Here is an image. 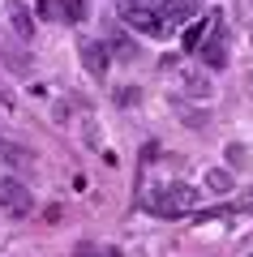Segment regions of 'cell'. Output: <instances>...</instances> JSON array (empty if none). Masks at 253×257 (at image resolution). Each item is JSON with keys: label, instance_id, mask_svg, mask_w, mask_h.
Instances as JSON below:
<instances>
[{"label": "cell", "instance_id": "7a4b0ae2", "mask_svg": "<svg viewBox=\"0 0 253 257\" xmlns=\"http://www.w3.org/2000/svg\"><path fill=\"white\" fill-rule=\"evenodd\" d=\"M0 210L9 214V219H26L35 210V193L18 180V176H5L0 180Z\"/></svg>", "mask_w": 253, "mask_h": 257}, {"label": "cell", "instance_id": "7c38bea8", "mask_svg": "<svg viewBox=\"0 0 253 257\" xmlns=\"http://www.w3.org/2000/svg\"><path fill=\"white\" fill-rule=\"evenodd\" d=\"M163 5H167V9H176V5H185V0H163Z\"/></svg>", "mask_w": 253, "mask_h": 257}, {"label": "cell", "instance_id": "6da1fadb", "mask_svg": "<svg viewBox=\"0 0 253 257\" xmlns=\"http://www.w3.org/2000/svg\"><path fill=\"white\" fill-rule=\"evenodd\" d=\"M198 197L202 193L193 189V184L176 180V184H163V189L150 193V210L163 214V219H176V214H193L198 210Z\"/></svg>", "mask_w": 253, "mask_h": 257}, {"label": "cell", "instance_id": "9c48e42d", "mask_svg": "<svg viewBox=\"0 0 253 257\" xmlns=\"http://www.w3.org/2000/svg\"><path fill=\"white\" fill-rule=\"evenodd\" d=\"M206 189L210 193H232V172H227V167H210L206 172Z\"/></svg>", "mask_w": 253, "mask_h": 257}, {"label": "cell", "instance_id": "30bf717a", "mask_svg": "<svg viewBox=\"0 0 253 257\" xmlns=\"http://www.w3.org/2000/svg\"><path fill=\"white\" fill-rule=\"evenodd\" d=\"M227 163L232 167H249V150H244L240 142H232V146H227Z\"/></svg>", "mask_w": 253, "mask_h": 257}, {"label": "cell", "instance_id": "52a82bcc", "mask_svg": "<svg viewBox=\"0 0 253 257\" xmlns=\"http://www.w3.org/2000/svg\"><path fill=\"white\" fill-rule=\"evenodd\" d=\"M0 163H9V167H30V150L18 146V142H0Z\"/></svg>", "mask_w": 253, "mask_h": 257}, {"label": "cell", "instance_id": "3957f363", "mask_svg": "<svg viewBox=\"0 0 253 257\" xmlns=\"http://www.w3.org/2000/svg\"><path fill=\"white\" fill-rule=\"evenodd\" d=\"M120 18L133 30H142V35H163L159 5H154V0H125V5H120Z\"/></svg>", "mask_w": 253, "mask_h": 257}, {"label": "cell", "instance_id": "8992f818", "mask_svg": "<svg viewBox=\"0 0 253 257\" xmlns=\"http://www.w3.org/2000/svg\"><path fill=\"white\" fill-rule=\"evenodd\" d=\"M9 22H13V30H18V39H35V18H30V5L13 0V5H9Z\"/></svg>", "mask_w": 253, "mask_h": 257}, {"label": "cell", "instance_id": "5b68a950", "mask_svg": "<svg viewBox=\"0 0 253 257\" xmlns=\"http://www.w3.org/2000/svg\"><path fill=\"white\" fill-rule=\"evenodd\" d=\"M81 69L95 77V82H103V73H108V52H103V43H81Z\"/></svg>", "mask_w": 253, "mask_h": 257}, {"label": "cell", "instance_id": "8fae6325", "mask_svg": "<svg viewBox=\"0 0 253 257\" xmlns=\"http://www.w3.org/2000/svg\"><path fill=\"white\" fill-rule=\"evenodd\" d=\"M77 257H99V248H91V244H81V248H77Z\"/></svg>", "mask_w": 253, "mask_h": 257}, {"label": "cell", "instance_id": "ba28073f", "mask_svg": "<svg viewBox=\"0 0 253 257\" xmlns=\"http://www.w3.org/2000/svg\"><path fill=\"white\" fill-rule=\"evenodd\" d=\"M210 22H215V13H210V18H198L189 30H185V52H198V47H202V39H206Z\"/></svg>", "mask_w": 253, "mask_h": 257}, {"label": "cell", "instance_id": "277c9868", "mask_svg": "<svg viewBox=\"0 0 253 257\" xmlns=\"http://www.w3.org/2000/svg\"><path fill=\"white\" fill-rule=\"evenodd\" d=\"M198 56H202V64L206 69H223L227 64V43H223V22H210V35L202 39V47H198Z\"/></svg>", "mask_w": 253, "mask_h": 257}]
</instances>
